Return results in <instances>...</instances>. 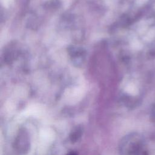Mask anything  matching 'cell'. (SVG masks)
<instances>
[{
  "instance_id": "cell-1",
  "label": "cell",
  "mask_w": 155,
  "mask_h": 155,
  "mask_svg": "<svg viewBox=\"0 0 155 155\" xmlns=\"http://www.w3.org/2000/svg\"><path fill=\"white\" fill-rule=\"evenodd\" d=\"M81 130L79 128H77L73 132H72V134H71V140L74 142L76 141L78 138L81 136Z\"/></svg>"
},
{
  "instance_id": "cell-2",
  "label": "cell",
  "mask_w": 155,
  "mask_h": 155,
  "mask_svg": "<svg viewBox=\"0 0 155 155\" xmlns=\"http://www.w3.org/2000/svg\"><path fill=\"white\" fill-rule=\"evenodd\" d=\"M67 155H77L74 152H71V153H70L68 154H67Z\"/></svg>"
}]
</instances>
